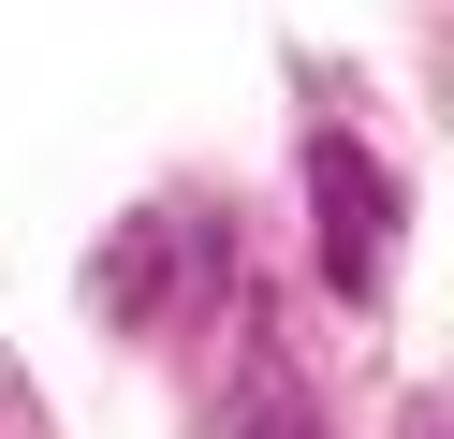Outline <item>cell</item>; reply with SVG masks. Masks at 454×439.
<instances>
[{
  "label": "cell",
  "instance_id": "2",
  "mask_svg": "<svg viewBox=\"0 0 454 439\" xmlns=\"http://www.w3.org/2000/svg\"><path fill=\"white\" fill-rule=\"evenodd\" d=\"M249 439H308V425H294V396H278V380H264V410H249Z\"/></svg>",
  "mask_w": 454,
  "mask_h": 439
},
{
  "label": "cell",
  "instance_id": "1",
  "mask_svg": "<svg viewBox=\"0 0 454 439\" xmlns=\"http://www.w3.org/2000/svg\"><path fill=\"white\" fill-rule=\"evenodd\" d=\"M308 205H323V263H337V293H381V278H395V176L366 161L352 132H308Z\"/></svg>",
  "mask_w": 454,
  "mask_h": 439
}]
</instances>
